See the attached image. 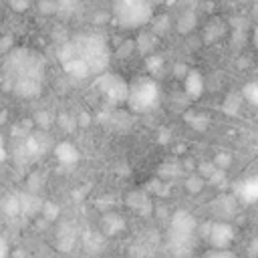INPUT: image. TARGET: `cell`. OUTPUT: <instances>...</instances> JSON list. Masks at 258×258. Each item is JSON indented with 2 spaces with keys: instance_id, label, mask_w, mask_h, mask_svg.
Segmentation results:
<instances>
[{
  "instance_id": "29",
  "label": "cell",
  "mask_w": 258,
  "mask_h": 258,
  "mask_svg": "<svg viewBox=\"0 0 258 258\" xmlns=\"http://www.w3.org/2000/svg\"><path fill=\"white\" fill-rule=\"evenodd\" d=\"M248 256L250 258H258V238H254L248 246Z\"/></svg>"
},
{
  "instance_id": "5",
  "label": "cell",
  "mask_w": 258,
  "mask_h": 258,
  "mask_svg": "<svg viewBox=\"0 0 258 258\" xmlns=\"http://www.w3.org/2000/svg\"><path fill=\"white\" fill-rule=\"evenodd\" d=\"M159 101V87L153 79H137L129 85V97L127 105L135 113L149 111L157 105Z\"/></svg>"
},
{
  "instance_id": "11",
  "label": "cell",
  "mask_w": 258,
  "mask_h": 258,
  "mask_svg": "<svg viewBox=\"0 0 258 258\" xmlns=\"http://www.w3.org/2000/svg\"><path fill=\"white\" fill-rule=\"evenodd\" d=\"M101 226H103V232H105L107 236H115V234H119L121 230H125V220H123L117 212H109V214L103 216Z\"/></svg>"
},
{
  "instance_id": "32",
  "label": "cell",
  "mask_w": 258,
  "mask_h": 258,
  "mask_svg": "<svg viewBox=\"0 0 258 258\" xmlns=\"http://www.w3.org/2000/svg\"><path fill=\"white\" fill-rule=\"evenodd\" d=\"M252 42H254V46L258 48V24L254 26V32H252Z\"/></svg>"
},
{
  "instance_id": "2",
  "label": "cell",
  "mask_w": 258,
  "mask_h": 258,
  "mask_svg": "<svg viewBox=\"0 0 258 258\" xmlns=\"http://www.w3.org/2000/svg\"><path fill=\"white\" fill-rule=\"evenodd\" d=\"M198 230L196 218L187 210H177L171 216L167 244L175 258H189L194 252V234Z\"/></svg>"
},
{
  "instance_id": "4",
  "label": "cell",
  "mask_w": 258,
  "mask_h": 258,
  "mask_svg": "<svg viewBox=\"0 0 258 258\" xmlns=\"http://www.w3.org/2000/svg\"><path fill=\"white\" fill-rule=\"evenodd\" d=\"M113 14L123 28H139L151 20L153 8L149 0H115Z\"/></svg>"
},
{
  "instance_id": "17",
  "label": "cell",
  "mask_w": 258,
  "mask_h": 258,
  "mask_svg": "<svg viewBox=\"0 0 258 258\" xmlns=\"http://www.w3.org/2000/svg\"><path fill=\"white\" fill-rule=\"evenodd\" d=\"M240 103H242V93H240V95L232 93V95H228V97H226V101H224L222 109H224V113H228V115H236V113H238V109H240Z\"/></svg>"
},
{
  "instance_id": "1",
  "label": "cell",
  "mask_w": 258,
  "mask_h": 258,
  "mask_svg": "<svg viewBox=\"0 0 258 258\" xmlns=\"http://www.w3.org/2000/svg\"><path fill=\"white\" fill-rule=\"evenodd\" d=\"M4 75L14 93L20 97H34L42 89L44 60L30 48H14L6 56Z\"/></svg>"
},
{
  "instance_id": "25",
  "label": "cell",
  "mask_w": 258,
  "mask_h": 258,
  "mask_svg": "<svg viewBox=\"0 0 258 258\" xmlns=\"http://www.w3.org/2000/svg\"><path fill=\"white\" fill-rule=\"evenodd\" d=\"M204 258H238L234 252H230L228 248H224V250H218V248H214L212 252H208Z\"/></svg>"
},
{
  "instance_id": "21",
  "label": "cell",
  "mask_w": 258,
  "mask_h": 258,
  "mask_svg": "<svg viewBox=\"0 0 258 258\" xmlns=\"http://www.w3.org/2000/svg\"><path fill=\"white\" fill-rule=\"evenodd\" d=\"M185 119H187V123L196 129V131H206V127H208V117H204V115H185Z\"/></svg>"
},
{
  "instance_id": "19",
  "label": "cell",
  "mask_w": 258,
  "mask_h": 258,
  "mask_svg": "<svg viewBox=\"0 0 258 258\" xmlns=\"http://www.w3.org/2000/svg\"><path fill=\"white\" fill-rule=\"evenodd\" d=\"M147 191H149V194H157V196H169V185L165 183V179L155 177V179L149 181Z\"/></svg>"
},
{
  "instance_id": "28",
  "label": "cell",
  "mask_w": 258,
  "mask_h": 258,
  "mask_svg": "<svg viewBox=\"0 0 258 258\" xmlns=\"http://www.w3.org/2000/svg\"><path fill=\"white\" fill-rule=\"evenodd\" d=\"M157 139H159L161 145H167L169 139H171V131H169V127H163V129L159 131V137H157Z\"/></svg>"
},
{
  "instance_id": "3",
  "label": "cell",
  "mask_w": 258,
  "mask_h": 258,
  "mask_svg": "<svg viewBox=\"0 0 258 258\" xmlns=\"http://www.w3.org/2000/svg\"><path fill=\"white\" fill-rule=\"evenodd\" d=\"M73 56L85 60L87 67L91 69V73H101L109 62L107 44L99 36H83V38H77L75 42H71L62 50V60H69Z\"/></svg>"
},
{
  "instance_id": "22",
  "label": "cell",
  "mask_w": 258,
  "mask_h": 258,
  "mask_svg": "<svg viewBox=\"0 0 258 258\" xmlns=\"http://www.w3.org/2000/svg\"><path fill=\"white\" fill-rule=\"evenodd\" d=\"M137 46H139V50H141L143 54H149V52L155 48V38L149 36V34H147V36L143 34V36L139 38V44H137Z\"/></svg>"
},
{
  "instance_id": "31",
  "label": "cell",
  "mask_w": 258,
  "mask_h": 258,
  "mask_svg": "<svg viewBox=\"0 0 258 258\" xmlns=\"http://www.w3.org/2000/svg\"><path fill=\"white\" fill-rule=\"evenodd\" d=\"M46 216H48V218H54V216H56V208L46 204Z\"/></svg>"
},
{
  "instance_id": "7",
  "label": "cell",
  "mask_w": 258,
  "mask_h": 258,
  "mask_svg": "<svg viewBox=\"0 0 258 258\" xmlns=\"http://www.w3.org/2000/svg\"><path fill=\"white\" fill-rule=\"evenodd\" d=\"M97 85H99V89H101L113 103H127V97H129V83H127L123 77L109 73V75L99 77Z\"/></svg>"
},
{
  "instance_id": "9",
  "label": "cell",
  "mask_w": 258,
  "mask_h": 258,
  "mask_svg": "<svg viewBox=\"0 0 258 258\" xmlns=\"http://www.w3.org/2000/svg\"><path fill=\"white\" fill-rule=\"evenodd\" d=\"M236 198L242 200L244 204H254L258 202V175H250L246 179H242L236 185Z\"/></svg>"
},
{
  "instance_id": "10",
  "label": "cell",
  "mask_w": 258,
  "mask_h": 258,
  "mask_svg": "<svg viewBox=\"0 0 258 258\" xmlns=\"http://www.w3.org/2000/svg\"><path fill=\"white\" fill-rule=\"evenodd\" d=\"M204 77L200 71H187V75L183 77V89H185V95L189 99H200L202 93H204Z\"/></svg>"
},
{
  "instance_id": "27",
  "label": "cell",
  "mask_w": 258,
  "mask_h": 258,
  "mask_svg": "<svg viewBox=\"0 0 258 258\" xmlns=\"http://www.w3.org/2000/svg\"><path fill=\"white\" fill-rule=\"evenodd\" d=\"M214 163H216V167H222V169H226V167H230V163H232V157H230L228 153H218V155L214 157Z\"/></svg>"
},
{
  "instance_id": "13",
  "label": "cell",
  "mask_w": 258,
  "mask_h": 258,
  "mask_svg": "<svg viewBox=\"0 0 258 258\" xmlns=\"http://www.w3.org/2000/svg\"><path fill=\"white\" fill-rule=\"evenodd\" d=\"M214 210L218 216H232L236 214V198L234 196H222L214 202Z\"/></svg>"
},
{
  "instance_id": "26",
  "label": "cell",
  "mask_w": 258,
  "mask_h": 258,
  "mask_svg": "<svg viewBox=\"0 0 258 258\" xmlns=\"http://www.w3.org/2000/svg\"><path fill=\"white\" fill-rule=\"evenodd\" d=\"M224 175H226V169L216 167V169H214V173L208 177V181H210L212 185H222V183H224Z\"/></svg>"
},
{
  "instance_id": "18",
  "label": "cell",
  "mask_w": 258,
  "mask_h": 258,
  "mask_svg": "<svg viewBox=\"0 0 258 258\" xmlns=\"http://www.w3.org/2000/svg\"><path fill=\"white\" fill-rule=\"evenodd\" d=\"M204 187H206V179H204L200 173L185 177V189H187L189 194H200Z\"/></svg>"
},
{
  "instance_id": "14",
  "label": "cell",
  "mask_w": 258,
  "mask_h": 258,
  "mask_svg": "<svg viewBox=\"0 0 258 258\" xmlns=\"http://www.w3.org/2000/svg\"><path fill=\"white\" fill-rule=\"evenodd\" d=\"M157 173H159L161 179H173V177H177L181 173V165H179V161H163L159 165Z\"/></svg>"
},
{
  "instance_id": "8",
  "label": "cell",
  "mask_w": 258,
  "mask_h": 258,
  "mask_svg": "<svg viewBox=\"0 0 258 258\" xmlns=\"http://www.w3.org/2000/svg\"><path fill=\"white\" fill-rule=\"evenodd\" d=\"M125 204H127L129 210H133L139 216H149L151 210H153V204L149 200V191L147 189L145 191H139V189L129 191L127 198H125Z\"/></svg>"
},
{
  "instance_id": "16",
  "label": "cell",
  "mask_w": 258,
  "mask_h": 258,
  "mask_svg": "<svg viewBox=\"0 0 258 258\" xmlns=\"http://www.w3.org/2000/svg\"><path fill=\"white\" fill-rule=\"evenodd\" d=\"M242 99H246L250 105L258 107V81H252V83H246L244 89H242Z\"/></svg>"
},
{
  "instance_id": "30",
  "label": "cell",
  "mask_w": 258,
  "mask_h": 258,
  "mask_svg": "<svg viewBox=\"0 0 258 258\" xmlns=\"http://www.w3.org/2000/svg\"><path fill=\"white\" fill-rule=\"evenodd\" d=\"M6 252H8V246H6V242L0 238V258H4V256H6Z\"/></svg>"
},
{
  "instance_id": "15",
  "label": "cell",
  "mask_w": 258,
  "mask_h": 258,
  "mask_svg": "<svg viewBox=\"0 0 258 258\" xmlns=\"http://www.w3.org/2000/svg\"><path fill=\"white\" fill-rule=\"evenodd\" d=\"M83 244H85V248H87L89 252H97V250H103L105 238H103L101 234H97V232H87Z\"/></svg>"
},
{
  "instance_id": "6",
  "label": "cell",
  "mask_w": 258,
  "mask_h": 258,
  "mask_svg": "<svg viewBox=\"0 0 258 258\" xmlns=\"http://www.w3.org/2000/svg\"><path fill=\"white\" fill-rule=\"evenodd\" d=\"M202 236L212 248L224 250V248H230V244L234 240V228L228 222H216V224L206 222L202 228Z\"/></svg>"
},
{
  "instance_id": "23",
  "label": "cell",
  "mask_w": 258,
  "mask_h": 258,
  "mask_svg": "<svg viewBox=\"0 0 258 258\" xmlns=\"http://www.w3.org/2000/svg\"><path fill=\"white\" fill-rule=\"evenodd\" d=\"M145 64H147L149 73H157V71L163 67V58H161V56H157V54H151V56H147Z\"/></svg>"
},
{
  "instance_id": "12",
  "label": "cell",
  "mask_w": 258,
  "mask_h": 258,
  "mask_svg": "<svg viewBox=\"0 0 258 258\" xmlns=\"http://www.w3.org/2000/svg\"><path fill=\"white\" fill-rule=\"evenodd\" d=\"M54 153H56L58 161H60V163H67V165L77 163V161H79V157H81L79 149H77L73 143H67V141L58 143V145H56V149H54Z\"/></svg>"
},
{
  "instance_id": "20",
  "label": "cell",
  "mask_w": 258,
  "mask_h": 258,
  "mask_svg": "<svg viewBox=\"0 0 258 258\" xmlns=\"http://www.w3.org/2000/svg\"><path fill=\"white\" fill-rule=\"evenodd\" d=\"M194 26H196V14H194V12H185V14L177 20V30L183 32V34L189 32Z\"/></svg>"
},
{
  "instance_id": "24",
  "label": "cell",
  "mask_w": 258,
  "mask_h": 258,
  "mask_svg": "<svg viewBox=\"0 0 258 258\" xmlns=\"http://www.w3.org/2000/svg\"><path fill=\"white\" fill-rule=\"evenodd\" d=\"M214 169H216V163L214 161H200L198 163V173L202 177H210L214 173Z\"/></svg>"
}]
</instances>
